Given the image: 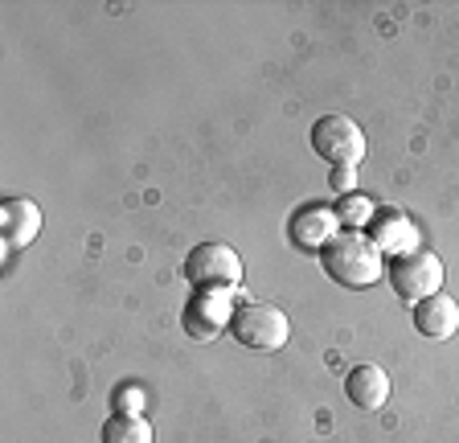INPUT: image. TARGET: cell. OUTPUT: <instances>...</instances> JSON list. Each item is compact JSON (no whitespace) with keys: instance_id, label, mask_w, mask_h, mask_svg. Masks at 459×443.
I'll use <instances>...</instances> for the list:
<instances>
[{"instance_id":"cell-9","label":"cell","mask_w":459,"mask_h":443,"mask_svg":"<svg viewBox=\"0 0 459 443\" xmlns=\"http://www.w3.org/2000/svg\"><path fill=\"white\" fill-rule=\"evenodd\" d=\"M414 328L427 341H451L459 333V304L447 291H435L422 304H414Z\"/></svg>"},{"instance_id":"cell-11","label":"cell","mask_w":459,"mask_h":443,"mask_svg":"<svg viewBox=\"0 0 459 443\" xmlns=\"http://www.w3.org/2000/svg\"><path fill=\"white\" fill-rule=\"evenodd\" d=\"M344 395L357 411H382L385 398H390V378H385L382 366H353L349 378H344Z\"/></svg>"},{"instance_id":"cell-10","label":"cell","mask_w":459,"mask_h":443,"mask_svg":"<svg viewBox=\"0 0 459 443\" xmlns=\"http://www.w3.org/2000/svg\"><path fill=\"white\" fill-rule=\"evenodd\" d=\"M41 230V210L38 202H29V197H9V202H0V234H4V247L21 251L29 242L38 239Z\"/></svg>"},{"instance_id":"cell-4","label":"cell","mask_w":459,"mask_h":443,"mask_svg":"<svg viewBox=\"0 0 459 443\" xmlns=\"http://www.w3.org/2000/svg\"><path fill=\"white\" fill-rule=\"evenodd\" d=\"M312 152L333 169H357L365 161V132L349 116H320L312 124Z\"/></svg>"},{"instance_id":"cell-12","label":"cell","mask_w":459,"mask_h":443,"mask_svg":"<svg viewBox=\"0 0 459 443\" xmlns=\"http://www.w3.org/2000/svg\"><path fill=\"white\" fill-rule=\"evenodd\" d=\"M103 443H152V423L143 414H127V411H115L111 419L103 423Z\"/></svg>"},{"instance_id":"cell-3","label":"cell","mask_w":459,"mask_h":443,"mask_svg":"<svg viewBox=\"0 0 459 443\" xmlns=\"http://www.w3.org/2000/svg\"><path fill=\"white\" fill-rule=\"evenodd\" d=\"M230 333H234L238 345L255 349V353H275L291 337V320L275 304H242V308H234Z\"/></svg>"},{"instance_id":"cell-6","label":"cell","mask_w":459,"mask_h":443,"mask_svg":"<svg viewBox=\"0 0 459 443\" xmlns=\"http://www.w3.org/2000/svg\"><path fill=\"white\" fill-rule=\"evenodd\" d=\"M234 320V304L230 296H210V291H193V300L185 304L181 325L193 341H218Z\"/></svg>"},{"instance_id":"cell-5","label":"cell","mask_w":459,"mask_h":443,"mask_svg":"<svg viewBox=\"0 0 459 443\" xmlns=\"http://www.w3.org/2000/svg\"><path fill=\"white\" fill-rule=\"evenodd\" d=\"M390 283H394V291H398V300L422 304L427 296L443 291V259L430 251V247L398 255V259L390 263Z\"/></svg>"},{"instance_id":"cell-7","label":"cell","mask_w":459,"mask_h":443,"mask_svg":"<svg viewBox=\"0 0 459 443\" xmlns=\"http://www.w3.org/2000/svg\"><path fill=\"white\" fill-rule=\"evenodd\" d=\"M365 239H369L377 251L394 255V259L419 251V230H414V222L402 210H377L369 218V226H365Z\"/></svg>"},{"instance_id":"cell-8","label":"cell","mask_w":459,"mask_h":443,"mask_svg":"<svg viewBox=\"0 0 459 443\" xmlns=\"http://www.w3.org/2000/svg\"><path fill=\"white\" fill-rule=\"evenodd\" d=\"M336 226H341V218H336L333 205H304V210L291 213L287 234H291V242L299 251H325L328 242L341 234Z\"/></svg>"},{"instance_id":"cell-13","label":"cell","mask_w":459,"mask_h":443,"mask_svg":"<svg viewBox=\"0 0 459 443\" xmlns=\"http://www.w3.org/2000/svg\"><path fill=\"white\" fill-rule=\"evenodd\" d=\"M373 213H377V205H373L369 197H361V193H349V197H341V205H336V218H341L349 230H365Z\"/></svg>"},{"instance_id":"cell-14","label":"cell","mask_w":459,"mask_h":443,"mask_svg":"<svg viewBox=\"0 0 459 443\" xmlns=\"http://www.w3.org/2000/svg\"><path fill=\"white\" fill-rule=\"evenodd\" d=\"M333 193H341V197H349L353 193V169H333Z\"/></svg>"},{"instance_id":"cell-2","label":"cell","mask_w":459,"mask_h":443,"mask_svg":"<svg viewBox=\"0 0 459 443\" xmlns=\"http://www.w3.org/2000/svg\"><path fill=\"white\" fill-rule=\"evenodd\" d=\"M185 280L193 291H210V296H234L242 288V259L226 242H201L185 259Z\"/></svg>"},{"instance_id":"cell-1","label":"cell","mask_w":459,"mask_h":443,"mask_svg":"<svg viewBox=\"0 0 459 443\" xmlns=\"http://www.w3.org/2000/svg\"><path fill=\"white\" fill-rule=\"evenodd\" d=\"M320 267H325L341 288L361 291L382 280V251L365 239V230H344L320 251Z\"/></svg>"}]
</instances>
